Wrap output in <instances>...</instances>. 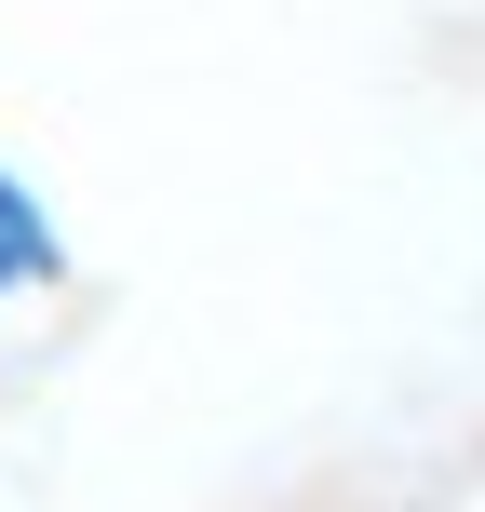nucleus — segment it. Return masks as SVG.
<instances>
[{
	"instance_id": "obj_1",
	"label": "nucleus",
	"mask_w": 485,
	"mask_h": 512,
	"mask_svg": "<svg viewBox=\"0 0 485 512\" xmlns=\"http://www.w3.org/2000/svg\"><path fill=\"white\" fill-rule=\"evenodd\" d=\"M41 283H68V230H54V203L0 162V310L41 297Z\"/></svg>"
}]
</instances>
